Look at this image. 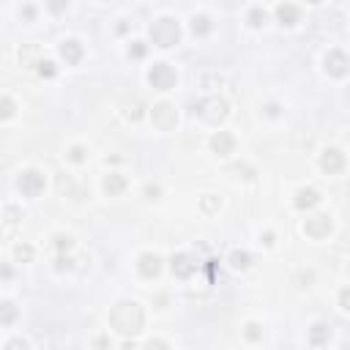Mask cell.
I'll list each match as a JSON object with an SVG mask.
<instances>
[{
	"instance_id": "cell-1",
	"label": "cell",
	"mask_w": 350,
	"mask_h": 350,
	"mask_svg": "<svg viewBox=\"0 0 350 350\" xmlns=\"http://www.w3.org/2000/svg\"><path fill=\"white\" fill-rule=\"evenodd\" d=\"M110 320H113V325L118 331L137 334L142 329V309H140V304H134V301H123V304H118L113 309Z\"/></svg>"
},
{
	"instance_id": "cell-2",
	"label": "cell",
	"mask_w": 350,
	"mask_h": 350,
	"mask_svg": "<svg viewBox=\"0 0 350 350\" xmlns=\"http://www.w3.org/2000/svg\"><path fill=\"white\" fill-rule=\"evenodd\" d=\"M150 36H154V41L159 47H172L178 41V25L170 19H159L154 28H150Z\"/></svg>"
},
{
	"instance_id": "cell-3",
	"label": "cell",
	"mask_w": 350,
	"mask_h": 350,
	"mask_svg": "<svg viewBox=\"0 0 350 350\" xmlns=\"http://www.w3.org/2000/svg\"><path fill=\"white\" fill-rule=\"evenodd\" d=\"M148 79L154 82V88H159V91H167V88H172V82H175V71L167 66V63H156V66L150 69Z\"/></svg>"
},
{
	"instance_id": "cell-4",
	"label": "cell",
	"mask_w": 350,
	"mask_h": 350,
	"mask_svg": "<svg viewBox=\"0 0 350 350\" xmlns=\"http://www.w3.org/2000/svg\"><path fill=\"white\" fill-rule=\"evenodd\" d=\"M19 189H22V192H25L28 197H36V194L44 189V175L36 172V170L25 172V175L19 178Z\"/></svg>"
},
{
	"instance_id": "cell-5",
	"label": "cell",
	"mask_w": 350,
	"mask_h": 350,
	"mask_svg": "<svg viewBox=\"0 0 350 350\" xmlns=\"http://www.w3.org/2000/svg\"><path fill=\"white\" fill-rule=\"evenodd\" d=\"M211 145H213V150H216V154H222V156H227V154H233V145H235V140L230 137L227 132H219L216 137L211 140Z\"/></svg>"
},
{
	"instance_id": "cell-6",
	"label": "cell",
	"mask_w": 350,
	"mask_h": 350,
	"mask_svg": "<svg viewBox=\"0 0 350 350\" xmlns=\"http://www.w3.org/2000/svg\"><path fill=\"white\" fill-rule=\"evenodd\" d=\"M329 227H331V222H329V216H315V219H309L307 222V233L309 235H317V238H320V235H325V233H329Z\"/></svg>"
},
{
	"instance_id": "cell-7",
	"label": "cell",
	"mask_w": 350,
	"mask_h": 350,
	"mask_svg": "<svg viewBox=\"0 0 350 350\" xmlns=\"http://www.w3.org/2000/svg\"><path fill=\"white\" fill-rule=\"evenodd\" d=\"M159 268H162V266H159L156 254H142V257H140V271L145 274V276H156Z\"/></svg>"
},
{
	"instance_id": "cell-8",
	"label": "cell",
	"mask_w": 350,
	"mask_h": 350,
	"mask_svg": "<svg viewBox=\"0 0 350 350\" xmlns=\"http://www.w3.org/2000/svg\"><path fill=\"white\" fill-rule=\"evenodd\" d=\"M325 63H329V69L334 71V74H345V66H347V58L342 52H337L334 50L329 58H325Z\"/></svg>"
},
{
	"instance_id": "cell-9",
	"label": "cell",
	"mask_w": 350,
	"mask_h": 350,
	"mask_svg": "<svg viewBox=\"0 0 350 350\" xmlns=\"http://www.w3.org/2000/svg\"><path fill=\"white\" fill-rule=\"evenodd\" d=\"M323 167H325L329 172H339V170H342V154H339V150H325Z\"/></svg>"
},
{
	"instance_id": "cell-10",
	"label": "cell",
	"mask_w": 350,
	"mask_h": 350,
	"mask_svg": "<svg viewBox=\"0 0 350 350\" xmlns=\"http://www.w3.org/2000/svg\"><path fill=\"white\" fill-rule=\"evenodd\" d=\"M172 271L178 276H189L194 271V266H192V260H189V257H175L172 260Z\"/></svg>"
},
{
	"instance_id": "cell-11",
	"label": "cell",
	"mask_w": 350,
	"mask_h": 350,
	"mask_svg": "<svg viewBox=\"0 0 350 350\" xmlns=\"http://www.w3.org/2000/svg\"><path fill=\"white\" fill-rule=\"evenodd\" d=\"M60 52H63V58H69L71 63H77L79 60V44L77 41H63V47H60Z\"/></svg>"
},
{
	"instance_id": "cell-12",
	"label": "cell",
	"mask_w": 350,
	"mask_h": 350,
	"mask_svg": "<svg viewBox=\"0 0 350 350\" xmlns=\"http://www.w3.org/2000/svg\"><path fill=\"white\" fill-rule=\"evenodd\" d=\"M123 186H126V181L121 178V175H110V178L104 181V189L110 194H118V192H123Z\"/></svg>"
},
{
	"instance_id": "cell-13",
	"label": "cell",
	"mask_w": 350,
	"mask_h": 350,
	"mask_svg": "<svg viewBox=\"0 0 350 350\" xmlns=\"http://www.w3.org/2000/svg\"><path fill=\"white\" fill-rule=\"evenodd\" d=\"M309 339H312V345H323L325 339H329V325H323V323H317L312 334H309Z\"/></svg>"
},
{
	"instance_id": "cell-14",
	"label": "cell",
	"mask_w": 350,
	"mask_h": 350,
	"mask_svg": "<svg viewBox=\"0 0 350 350\" xmlns=\"http://www.w3.org/2000/svg\"><path fill=\"white\" fill-rule=\"evenodd\" d=\"M14 317H17V309H14V304L3 301V304H0V323H11Z\"/></svg>"
},
{
	"instance_id": "cell-15",
	"label": "cell",
	"mask_w": 350,
	"mask_h": 350,
	"mask_svg": "<svg viewBox=\"0 0 350 350\" xmlns=\"http://www.w3.org/2000/svg\"><path fill=\"white\" fill-rule=\"evenodd\" d=\"M315 203H317V192H312V189L298 194V208H309V205H315Z\"/></svg>"
},
{
	"instance_id": "cell-16",
	"label": "cell",
	"mask_w": 350,
	"mask_h": 350,
	"mask_svg": "<svg viewBox=\"0 0 350 350\" xmlns=\"http://www.w3.org/2000/svg\"><path fill=\"white\" fill-rule=\"evenodd\" d=\"M33 58H38V47H25V50L19 52V60H22V66H28V63H33Z\"/></svg>"
},
{
	"instance_id": "cell-17",
	"label": "cell",
	"mask_w": 350,
	"mask_h": 350,
	"mask_svg": "<svg viewBox=\"0 0 350 350\" xmlns=\"http://www.w3.org/2000/svg\"><path fill=\"white\" fill-rule=\"evenodd\" d=\"M279 17H282V22L288 19V25H293V19L298 17V9L296 6H279Z\"/></svg>"
},
{
	"instance_id": "cell-18",
	"label": "cell",
	"mask_w": 350,
	"mask_h": 350,
	"mask_svg": "<svg viewBox=\"0 0 350 350\" xmlns=\"http://www.w3.org/2000/svg\"><path fill=\"white\" fill-rule=\"evenodd\" d=\"M230 260H233L235 268H246V266H249V254H246V252H233V254H230Z\"/></svg>"
},
{
	"instance_id": "cell-19",
	"label": "cell",
	"mask_w": 350,
	"mask_h": 350,
	"mask_svg": "<svg viewBox=\"0 0 350 350\" xmlns=\"http://www.w3.org/2000/svg\"><path fill=\"white\" fill-rule=\"evenodd\" d=\"M11 113H14V101L3 96V99H0V118H9Z\"/></svg>"
},
{
	"instance_id": "cell-20",
	"label": "cell",
	"mask_w": 350,
	"mask_h": 350,
	"mask_svg": "<svg viewBox=\"0 0 350 350\" xmlns=\"http://www.w3.org/2000/svg\"><path fill=\"white\" fill-rule=\"evenodd\" d=\"M208 28V17H194V33H205Z\"/></svg>"
},
{
	"instance_id": "cell-21",
	"label": "cell",
	"mask_w": 350,
	"mask_h": 350,
	"mask_svg": "<svg viewBox=\"0 0 350 350\" xmlns=\"http://www.w3.org/2000/svg\"><path fill=\"white\" fill-rule=\"evenodd\" d=\"M262 19H266V11H262V9H252V25H260Z\"/></svg>"
},
{
	"instance_id": "cell-22",
	"label": "cell",
	"mask_w": 350,
	"mask_h": 350,
	"mask_svg": "<svg viewBox=\"0 0 350 350\" xmlns=\"http://www.w3.org/2000/svg\"><path fill=\"white\" fill-rule=\"evenodd\" d=\"M30 254H33V249H30V246H17V257H19V260H30Z\"/></svg>"
},
{
	"instance_id": "cell-23",
	"label": "cell",
	"mask_w": 350,
	"mask_h": 350,
	"mask_svg": "<svg viewBox=\"0 0 350 350\" xmlns=\"http://www.w3.org/2000/svg\"><path fill=\"white\" fill-rule=\"evenodd\" d=\"M6 350H28V345L22 339H11L9 345H6Z\"/></svg>"
},
{
	"instance_id": "cell-24",
	"label": "cell",
	"mask_w": 350,
	"mask_h": 350,
	"mask_svg": "<svg viewBox=\"0 0 350 350\" xmlns=\"http://www.w3.org/2000/svg\"><path fill=\"white\" fill-rule=\"evenodd\" d=\"M38 66H41V74H47V77H52V74H55V63L47 60V63H38Z\"/></svg>"
},
{
	"instance_id": "cell-25",
	"label": "cell",
	"mask_w": 350,
	"mask_h": 350,
	"mask_svg": "<svg viewBox=\"0 0 350 350\" xmlns=\"http://www.w3.org/2000/svg\"><path fill=\"white\" fill-rule=\"evenodd\" d=\"M203 85L211 91V85H222V77H203Z\"/></svg>"
},
{
	"instance_id": "cell-26",
	"label": "cell",
	"mask_w": 350,
	"mask_h": 350,
	"mask_svg": "<svg viewBox=\"0 0 350 350\" xmlns=\"http://www.w3.org/2000/svg\"><path fill=\"white\" fill-rule=\"evenodd\" d=\"M145 350H167V345H164V342H148Z\"/></svg>"
},
{
	"instance_id": "cell-27",
	"label": "cell",
	"mask_w": 350,
	"mask_h": 350,
	"mask_svg": "<svg viewBox=\"0 0 350 350\" xmlns=\"http://www.w3.org/2000/svg\"><path fill=\"white\" fill-rule=\"evenodd\" d=\"M132 55H134V58H142V55H145V47H142V44L137 41V47L132 50Z\"/></svg>"
},
{
	"instance_id": "cell-28",
	"label": "cell",
	"mask_w": 350,
	"mask_h": 350,
	"mask_svg": "<svg viewBox=\"0 0 350 350\" xmlns=\"http://www.w3.org/2000/svg\"><path fill=\"white\" fill-rule=\"evenodd\" d=\"M58 246H60V249H69V246H71V241H69V238H58Z\"/></svg>"
},
{
	"instance_id": "cell-29",
	"label": "cell",
	"mask_w": 350,
	"mask_h": 350,
	"mask_svg": "<svg viewBox=\"0 0 350 350\" xmlns=\"http://www.w3.org/2000/svg\"><path fill=\"white\" fill-rule=\"evenodd\" d=\"M58 268H60V271H63V268H71V260H69V257H66V260L60 257V260H58Z\"/></svg>"
}]
</instances>
